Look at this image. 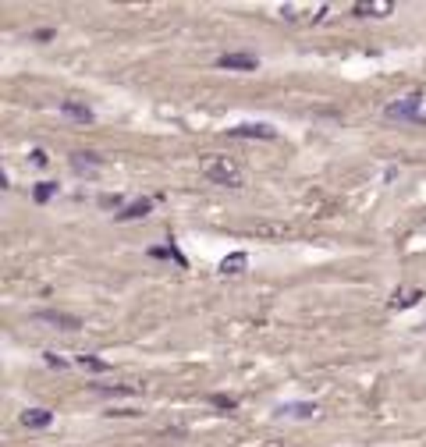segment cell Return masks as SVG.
<instances>
[{
    "label": "cell",
    "instance_id": "3",
    "mask_svg": "<svg viewBox=\"0 0 426 447\" xmlns=\"http://www.w3.org/2000/svg\"><path fill=\"white\" fill-rule=\"evenodd\" d=\"M419 103H423V96H419V93H412V96H405V100L387 103V107H384V114L391 117V121H419Z\"/></svg>",
    "mask_w": 426,
    "mask_h": 447
},
{
    "label": "cell",
    "instance_id": "5",
    "mask_svg": "<svg viewBox=\"0 0 426 447\" xmlns=\"http://www.w3.org/2000/svg\"><path fill=\"white\" fill-rule=\"evenodd\" d=\"M36 323H53L57 331H78V316H68V313H53V309H43V313H36L33 316Z\"/></svg>",
    "mask_w": 426,
    "mask_h": 447
},
{
    "label": "cell",
    "instance_id": "16",
    "mask_svg": "<svg viewBox=\"0 0 426 447\" xmlns=\"http://www.w3.org/2000/svg\"><path fill=\"white\" fill-rule=\"evenodd\" d=\"M53 195H57V185H53V182H40V185L33 189V199H36V202H50Z\"/></svg>",
    "mask_w": 426,
    "mask_h": 447
},
{
    "label": "cell",
    "instance_id": "12",
    "mask_svg": "<svg viewBox=\"0 0 426 447\" xmlns=\"http://www.w3.org/2000/svg\"><path fill=\"white\" fill-rule=\"evenodd\" d=\"M149 210H153V199H139V202L125 206V210L117 213V220H139V217H146Z\"/></svg>",
    "mask_w": 426,
    "mask_h": 447
},
{
    "label": "cell",
    "instance_id": "4",
    "mask_svg": "<svg viewBox=\"0 0 426 447\" xmlns=\"http://www.w3.org/2000/svg\"><path fill=\"white\" fill-rule=\"evenodd\" d=\"M391 11H394L391 0H359V4H352V15H359V18H384Z\"/></svg>",
    "mask_w": 426,
    "mask_h": 447
},
{
    "label": "cell",
    "instance_id": "14",
    "mask_svg": "<svg viewBox=\"0 0 426 447\" xmlns=\"http://www.w3.org/2000/svg\"><path fill=\"white\" fill-rule=\"evenodd\" d=\"M246 263H249L246 252H231V256L221 259V274H241V270H246Z\"/></svg>",
    "mask_w": 426,
    "mask_h": 447
},
{
    "label": "cell",
    "instance_id": "21",
    "mask_svg": "<svg viewBox=\"0 0 426 447\" xmlns=\"http://www.w3.org/2000/svg\"><path fill=\"white\" fill-rule=\"evenodd\" d=\"M46 366H57V369H60V366H65V359H57L53 351H46Z\"/></svg>",
    "mask_w": 426,
    "mask_h": 447
},
{
    "label": "cell",
    "instance_id": "18",
    "mask_svg": "<svg viewBox=\"0 0 426 447\" xmlns=\"http://www.w3.org/2000/svg\"><path fill=\"white\" fill-rule=\"evenodd\" d=\"M78 366H82V369H93V373H103V369H110L103 359H96V355H82V359H78Z\"/></svg>",
    "mask_w": 426,
    "mask_h": 447
},
{
    "label": "cell",
    "instance_id": "2",
    "mask_svg": "<svg viewBox=\"0 0 426 447\" xmlns=\"http://www.w3.org/2000/svg\"><path fill=\"white\" fill-rule=\"evenodd\" d=\"M327 4H284L281 8V18L284 21H298V25H316L327 18Z\"/></svg>",
    "mask_w": 426,
    "mask_h": 447
},
{
    "label": "cell",
    "instance_id": "17",
    "mask_svg": "<svg viewBox=\"0 0 426 447\" xmlns=\"http://www.w3.org/2000/svg\"><path fill=\"white\" fill-rule=\"evenodd\" d=\"M96 391H100V394H142V387H121V383L103 387V383H96Z\"/></svg>",
    "mask_w": 426,
    "mask_h": 447
},
{
    "label": "cell",
    "instance_id": "8",
    "mask_svg": "<svg viewBox=\"0 0 426 447\" xmlns=\"http://www.w3.org/2000/svg\"><path fill=\"white\" fill-rule=\"evenodd\" d=\"M253 234H256V238H270V242H278V238H288V234H291V227H288V224H273V220H259V224L253 227Z\"/></svg>",
    "mask_w": 426,
    "mask_h": 447
},
{
    "label": "cell",
    "instance_id": "9",
    "mask_svg": "<svg viewBox=\"0 0 426 447\" xmlns=\"http://www.w3.org/2000/svg\"><path fill=\"white\" fill-rule=\"evenodd\" d=\"M53 423V415L46 412V408H28V412H22V426H28V430H46Z\"/></svg>",
    "mask_w": 426,
    "mask_h": 447
},
{
    "label": "cell",
    "instance_id": "6",
    "mask_svg": "<svg viewBox=\"0 0 426 447\" xmlns=\"http://www.w3.org/2000/svg\"><path fill=\"white\" fill-rule=\"evenodd\" d=\"M217 64L228 68V71H256L259 61L253 53H224V57H217Z\"/></svg>",
    "mask_w": 426,
    "mask_h": 447
},
{
    "label": "cell",
    "instance_id": "19",
    "mask_svg": "<svg viewBox=\"0 0 426 447\" xmlns=\"http://www.w3.org/2000/svg\"><path fill=\"white\" fill-rule=\"evenodd\" d=\"M213 405H221V408H228V412H235V408H238V401H235V398H228V394H213Z\"/></svg>",
    "mask_w": 426,
    "mask_h": 447
},
{
    "label": "cell",
    "instance_id": "10",
    "mask_svg": "<svg viewBox=\"0 0 426 447\" xmlns=\"http://www.w3.org/2000/svg\"><path fill=\"white\" fill-rule=\"evenodd\" d=\"M60 114H65V117H71V121H82V125H89V121H93V110H89V107H82V103H75V100H65V103H60Z\"/></svg>",
    "mask_w": 426,
    "mask_h": 447
},
{
    "label": "cell",
    "instance_id": "13",
    "mask_svg": "<svg viewBox=\"0 0 426 447\" xmlns=\"http://www.w3.org/2000/svg\"><path fill=\"white\" fill-rule=\"evenodd\" d=\"M103 160L96 157V153H75L71 157V167H75V174H89V170H96Z\"/></svg>",
    "mask_w": 426,
    "mask_h": 447
},
{
    "label": "cell",
    "instance_id": "7",
    "mask_svg": "<svg viewBox=\"0 0 426 447\" xmlns=\"http://www.w3.org/2000/svg\"><path fill=\"white\" fill-rule=\"evenodd\" d=\"M231 139H278V128L270 125H238V128H228Z\"/></svg>",
    "mask_w": 426,
    "mask_h": 447
},
{
    "label": "cell",
    "instance_id": "15",
    "mask_svg": "<svg viewBox=\"0 0 426 447\" xmlns=\"http://www.w3.org/2000/svg\"><path fill=\"white\" fill-rule=\"evenodd\" d=\"M423 298V291H394V298H391V309H412L416 302Z\"/></svg>",
    "mask_w": 426,
    "mask_h": 447
},
{
    "label": "cell",
    "instance_id": "1",
    "mask_svg": "<svg viewBox=\"0 0 426 447\" xmlns=\"http://www.w3.org/2000/svg\"><path fill=\"white\" fill-rule=\"evenodd\" d=\"M199 170H203V177H210L213 185H224V189H238L241 185V167L231 157L210 153V157L199 160Z\"/></svg>",
    "mask_w": 426,
    "mask_h": 447
},
{
    "label": "cell",
    "instance_id": "20",
    "mask_svg": "<svg viewBox=\"0 0 426 447\" xmlns=\"http://www.w3.org/2000/svg\"><path fill=\"white\" fill-rule=\"evenodd\" d=\"M46 160H50V157H46V153H43V149H33V164H36V167H43V164H46Z\"/></svg>",
    "mask_w": 426,
    "mask_h": 447
},
{
    "label": "cell",
    "instance_id": "11",
    "mask_svg": "<svg viewBox=\"0 0 426 447\" xmlns=\"http://www.w3.org/2000/svg\"><path fill=\"white\" fill-rule=\"evenodd\" d=\"M278 415H288V419H309V415H316V405L309 401H298V405H281Z\"/></svg>",
    "mask_w": 426,
    "mask_h": 447
}]
</instances>
